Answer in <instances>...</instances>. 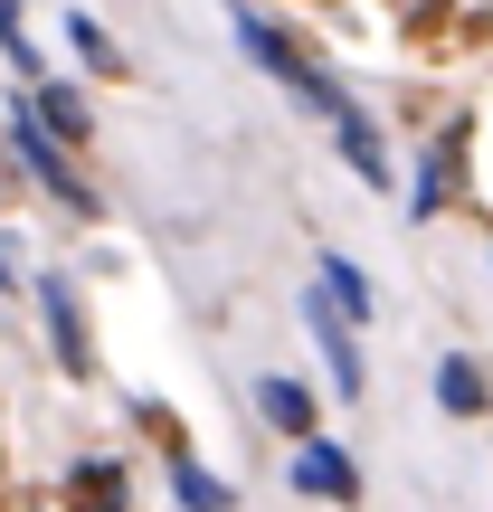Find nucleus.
I'll use <instances>...</instances> for the list:
<instances>
[{"label": "nucleus", "instance_id": "obj_1", "mask_svg": "<svg viewBox=\"0 0 493 512\" xmlns=\"http://www.w3.org/2000/svg\"><path fill=\"white\" fill-rule=\"evenodd\" d=\"M10 152H19V171H38V190H48V200H67L76 219H95V181L67 162V143L48 133V114H38L29 95L10 105Z\"/></svg>", "mask_w": 493, "mask_h": 512}, {"label": "nucleus", "instance_id": "obj_2", "mask_svg": "<svg viewBox=\"0 0 493 512\" xmlns=\"http://www.w3.org/2000/svg\"><path fill=\"white\" fill-rule=\"evenodd\" d=\"M238 48H247L266 76H285V86H294V105H313V114H332V105H342V86H332V76L313 67V57L294 48V38H275L266 19H247V10H238Z\"/></svg>", "mask_w": 493, "mask_h": 512}, {"label": "nucleus", "instance_id": "obj_3", "mask_svg": "<svg viewBox=\"0 0 493 512\" xmlns=\"http://www.w3.org/2000/svg\"><path fill=\"white\" fill-rule=\"evenodd\" d=\"M313 342H323V361H332V389H342V399H361V380H370V370H361V342H351V332H361V323H351V313L342 304H332V294L323 285H313Z\"/></svg>", "mask_w": 493, "mask_h": 512}, {"label": "nucleus", "instance_id": "obj_4", "mask_svg": "<svg viewBox=\"0 0 493 512\" xmlns=\"http://www.w3.org/2000/svg\"><path fill=\"white\" fill-rule=\"evenodd\" d=\"M38 304H48V351H57V370H67V380H86L95 351H86V323H76V285H67V275H48V285H38Z\"/></svg>", "mask_w": 493, "mask_h": 512}, {"label": "nucleus", "instance_id": "obj_5", "mask_svg": "<svg viewBox=\"0 0 493 512\" xmlns=\"http://www.w3.org/2000/svg\"><path fill=\"white\" fill-rule=\"evenodd\" d=\"M294 494H323V503H361V475H351L342 446L304 437V456H294Z\"/></svg>", "mask_w": 493, "mask_h": 512}, {"label": "nucleus", "instance_id": "obj_6", "mask_svg": "<svg viewBox=\"0 0 493 512\" xmlns=\"http://www.w3.org/2000/svg\"><path fill=\"white\" fill-rule=\"evenodd\" d=\"M332 133H342V162L361 171L370 190H399V162H389V143L370 133V114H351V105H332Z\"/></svg>", "mask_w": 493, "mask_h": 512}, {"label": "nucleus", "instance_id": "obj_7", "mask_svg": "<svg viewBox=\"0 0 493 512\" xmlns=\"http://www.w3.org/2000/svg\"><path fill=\"white\" fill-rule=\"evenodd\" d=\"M456 162H465V124H446V133H437V152H427V171H418V200H408L418 219H437V209L456 200Z\"/></svg>", "mask_w": 493, "mask_h": 512}, {"label": "nucleus", "instance_id": "obj_8", "mask_svg": "<svg viewBox=\"0 0 493 512\" xmlns=\"http://www.w3.org/2000/svg\"><path fill=\"white\" fill-rule=\"evenodd\" d=\"M29 105L38 114H48V133H57V143H86V105H76V86H57V76H38V86H29Z\"/></svg>", "mask_w": 493, "mask_h": 512}, {"label": "nucleus", "instance_id": "obj_9", "mask_svg": "<svg viewBox=\"0 0 493 512\" xmlns=\"http://www.w3.org/2000/svg\"><path fill=\"white\" fill-rule=\"evenodd\" d=\"M437 408H446V418H475V408H484V370L465 361V351L437 361Z\"/></svg>", "mask_w": 493, "mask_h": 512}, {"label": "nucleus", "instance_id": "obj_10", "mask_svg": "<svg viewBox=\"0 0 493 512\" xmlns=\"http://www.w3.org/2000/svg\"><path fill=\"white\" fill-rule=\"evenodd\" d=\"M256 408H266L285 437H313V389H294V380H266L256 389Z\"/></svg>", "mask_w": 493, "mask_h": 512}, {"label": "nucleus", "instance_id": "obj_11", "mask_svg": "<svg viewBox=\"0 0 493 512\" xmlns=\"http://www.w3.org/2000/svg\"><path fill=\"white\" fill-rule=\"evenodd\" d=\"M313 285H323L351 323H370V285H361V266H351V256H323V275H313Z\"/></svg>", "mask_w": 493, "mask_h": 512}, {"label": "nucleus", "instance_id": "obj_12", "mask_svg": "<svg viewBox=\"0 0 493 512\" xmlns=\"http://www.w3.org/2000/svg\"><path fill=\"white\" fill-rule=\"evenodd\" d=\"M171 494H181L190 512H238V503H228V494H219V484H209V465H190V456H181V446H171Z\"/></svg>", "mask_w": 493, "mask_h": 512}, {"label": "nucleus", "instance_id": "obj_13", "mask_svg": "<svg viewBox=\"0 0 493 512\" xmlns=\"http://www.w3.org/2000/svg\"><path fill=\"white\" fill-rule=\"evenodd\" d=\"M76 512H124V475H114V465H76Z\"/></svg>", "mask_w": 493, "mask_h": 512}, {"label": "nucleus", "instance_id": "obj_14", "mask_svg": "<svg viewBox=\"0 0 493 512\" xmlns=\"http://www.w3.org/2000/svg\"><path fill=\"white\" fill-rule=\"evenodd\" d=\"M0 48H10V67L38 86V38H29V10H19V0H0Z\"/></svg>", "mask_w": 493, "mask_h": 512}, {"label": "nucleus", "instance_id": "obj_15", "mask_svg": "<svg viewBox=\"0 0 493 512\" xmlns=\"http://www.w3.org/2000/svg\"><path fill=\"white\" fill-rule=\"evenodd\" d=\"M67 38H76V57H86V67H105V76L124 67V48H114V38L95 29V19H67Z\"/></svg>", "mask_w": 493, "mask_h": 512}]
</instances>
